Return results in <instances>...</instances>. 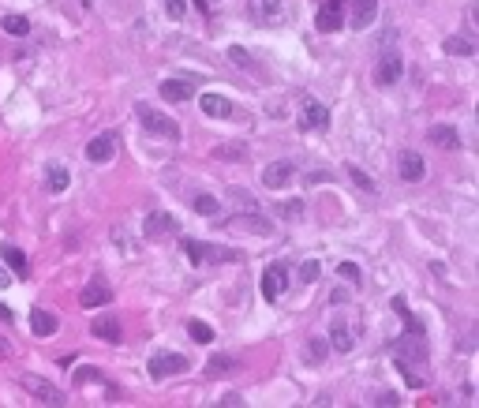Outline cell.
<instances>
[{"instance_id": "33", "label": "cell", "mask_w": 479, "mask_h": 408, "mask_svg": "<svg viewBox=\"0 0 479 408\" xmlns=\"http://www.w3.org/2000/svg\"><path fill=\"white\" fill-rule=\"evenodd\" d=\"M307 345H311V349H307V356H311L314 363H319V360L326 356V341H322V337H311V341H307Z\"/></svg>"}, {"instance_id": "4", "label": "cell", "mask_w": 479, "mask_h": 408, "mask_svg": "<svg viewBox=\"0 0 479 408\" xmlns=\"http://www.w3.org/2000/svg\"><path fill=\"white\" fill-rule=\"evenodd\" d=\"M19 386L34 397V401H41V405H64V393H60V386H53L49 379H41V374H23L19 379Z\"/></svg>"}, {"instance_id": "9", "label": "cell", "mask_w": 479, "mask_h": 408, "mask_svg": "<svg viewBox=\"0 0 479 408\" xmlns=\"http://www.w3.org/2000/svg\"><path fill=\"white\" fill-rule=\"evenodd\" d=\"M356 337H359V330H356L345 315H337V318L330 322V345H333L337 352H352V349H356Z\"/></svg>"}, {"instance_id": "23", "label": "cell", "mask_w": 479, "mask_h": 408, "mask_svg": "<svg viewBox=\"0 0 479 408\" xmlns=\"http://www.w3.org/2000/svg\"><path fill=\"white\" fill-rule=\"evenodd\" d=\"M46 184H49V191H64V188L71 184V173L64 165H49L46 169Z\"/></svg>"}, {"instance_id": "41", "label": "cell", "mask_w": 479, "mask_h": 408, "mask_svg": "<svg viewBox=\"0 0 479 408\" xmlns=\"http://www.w3.org/2000/svg\"><path fill=\"white\" fill-rule=\"evenodd\" d=\"M378 405H397V393H378Z\"/></svg>"}, {"instance_id": "40", "label": "cell", "mask_w": 479, "mask_h": 408, "mask_svg": "<svg viewBox=\"0 0 479 408\" xmlns=\"http://www.w3.org/2000/svg\"><path fill=\"white\" fill-rule=\"evenodd\" d=\"M8 285H12V274H8L4 262H0V288H8Z\"/></svg>"}, {"instance_id": "27", "label": "cell", "mask_w": 479, "mask_h": 408, "mask_svg": "<svg viewBox=\"0 0 479 408\" xmlns=\"http://www.w3.org/2000/svg\"><path fill=\"white\" fill-rule=\"evenodd\" d=\"M4 30H8V34H27V30H30V19L27 15H4Z\"/></svg>"}, {"instance_id": "18", "label": "cell", "mask_w": 479, "mask_h": 408, "mask_svg": "<svg viewBox=\"0 0 479 408\" xmlns=\"http://www.w3.org/2000/svg\"><path fill=\"white\" fill-rule=\"evenodd\" d=\"M57 326H60V322H57V315H53V311H46V307H34V311H30V330H34L38 337H53V334H57Z\"/></svg>"}, {"instance_id": "8", "label": "cell", "mask_w": 479, "mask_h": 408, "mask_svg": "<svg viewBox=\"0 0 479 408\" xmlns=\"http://www.w3.org/2000/svg\"><path fill=\"white\" fill-rule=\"evenodd\" d=\"M401 71H405V64H401V52H397V49H386L382 57H378L375 83H378V87H394V83L401 79Z\"/></svg>"}, {"instance_id": "10", "label": "cell", "mask_w": 479, "mask_h": 408, "mask_svg": "<svg viewBox=\"0 0 479 408\" xmlns=\"http://www.w3.org/2000/svg\"><path fill=\"white\" fill-rule=\"evenodd\" d=\"M289 288V270H285V262H274V266H266L263 270V296L274 304V300H281V293Z\"/></svg>"}, {"instance_id": "17", "label": "cell", "mask_w": 479, "mask_h": 408, "mask_svg": "<svg viewBox=\"0 0 479 408\" xmlns=\"http://www.w3.org/2000/svg\"><path fill=\"white\" fill-rule=\"evenodd\" d=\"M90 334L102 337V341H109V345H120V318H116V315H97V318L90 322Z\"/></svg>"}, {"instance_id": "36", "label": "cell", "mask_w": 479, "mask_h": 408, "mask_svg": "<svg viewBox=\"0 0 479 408\" xmlns=\"http://www.w3.org/2000/svg\"><path fill=\"white\" fill-rule=\"evenodd\" d=\"M228 60H232V64H251V57H247V52L240 49V45H232V49H228Z\"/></svg>"}, {"instance_id": "2", "label": "cell", "mask_w": 479, "mask_h": 408, "mask_svg": "<svg viewBox=\"0 0 479 408\" xmlns=\"http://www.w3.org/2000/svg\"><path fill=\"white\" fill-rule=\"evenodd\" d=\"M135 116H139V124H143L150 135H158V139H180V124L169 120L165 113H158V109H150V105L139 101L135 105Z\"/></svg>"}, {"instance_id": "22", "label": "cell", "mask_w": 479, "mask_h": 408, "mask_svg": "<svg viewBox=\"0 0 479 408\" xmlns=\"http://www.w3.org/2000/svg\"><path fill=\"white\" fill-rule=\"evenodd\" d=\"M0 255H4V266H8L15 277H30V262H27V255L19 251L15 244H4V248H0Z\"/></svg>"}, {"instance_id": "11", "label": "cell", "mask_w": 479, "mask_h": 408, "mask_svg": "<svg viewBox=\"0 0 479 408\" xmlns=\"http://www.w3.org/2000/svg\"><path fill=\"white\" fill-rule=\"evenodd\" d=\"M397 173H401V180H405V184H419V180L427 176V161H423L416 150H401Z\"/></svg>"}, {"instance_id": "13", "label": "cell", "mask_w": 479, "mask_h": 408, "mask_svg": "<svg viewBox=\"0 0 479 408\" xmlns=\"http://www.w3.org/2000/svg\"><path fill=\"white\" fill-rule=\"evenodd\" d=\"M79 304L90 311V307H105V304H113V288L105 285V277H94L90 285L79 293Z\"/></svg>"}, {"instance_id": "35", "label": "cell", "mask_w": 479, "mask_h": 408, "mask_svg": "<svg viewBox=\"0 0 479 408\" xmlns=\"http://www.w3.org/2000/svg\"><path fill=\"white\" fill-rule=\"evenodd\" d=\"M165 12L172 19H180V15H188V4H183V0H165Z\"/></svg>"}, {"instance_id": "25", "label": "cell", "mask_w": 479, "mask_h": 408, "mask_svg": "<svg viewBox=\"0 0 479 408\" xmlns=\"http://www.w3.org/2000/svg\"><path fill=\"white\" fill-rule=\"evenodd\" d=\"M251 8H255V15L263 19V23H270V19L281 15V0H251Z\"/></svg>"}, {"instance_id": "3", "label": "cell", "mask_w": 479, "mask_h": 408, "mask_svg": "<svg viewBox=\"0 0 479 408\" xmlns=\"http://www.w3.org/2000/svg\"><path fill=\"white\" fill-rule=\"evenodd\" d=\"M191 367V360L188 356H180V352H154L146 363V371H150V379H169V374H183Z\"/></svg>"}, {"instance_id": "26", "label": "cell", "mask_w": 479, "mask_h": 408, "mask_svg": "<svg viewBox=\"0 0 479 408\" xmlns=\"http://www.w3.org/2000/svg\"><path fill=\"white\" fill-rule=\"evenodd\" d=\"M225 371H236V360H232V356H210V363H206V374H225Z\"/></svg>"}, {"instance_id": "34", "label": "cell", "mask_w": 479, "mask_h": 408, "mask_svg": "<svg viewBox=\"0 0 479 408\" xmlns=\"http://www.w3.org/2000/svg\"><path fill=\"white\" fill-rule=\"evenodd\" d=\"M337 274H341L345 281H359V266L356 262H341V266H337Z\"/></svg>"}, {"instance_id": "20", "label": "cell", "mask_w": 479, "mask_h": 408, "mask_svg": "<svg viewBox=\"0 0 479 408\" xmlns=\"http://www.w3.org/2000/svg\"><path fill=\"white\" fill-rule=\"evenodd\" d=\"M378 15V0H352V27L367 30Z\"/></svg>"}, {"instance_id": "37", "label": "cell", "mask_w": 479, "mask_h": 408, "mask_svg": "<svg viewBox=\"0 0 479 408\" xmlns=\"http://www.w3.org/2000/svg\"><path fill=\"white\" fill-rule=\"evenodd\" d=\"M94 379H97V371H94V367H83V371H75V382H79V386L94 382Z\"/></svg>"}, {"instance_id": "16", "label": "cell", "mask_w": 479, "mask_h": 408, "mask_svg": "<svg viewBox=\"0 0 479 408\" xmlns=\"http://www.w3.org/2000/svg\"><path fill=\"white\" fill-rule=\"evenodd\" d=\"M161 98L180 105V101H191L195 98V79H165L161 83Z\"/></svg>"}, {"instance_id": "21", "label": "cell", "mask_w": 479, "mask_h": 408, "mask_svg": "<svg viewBox=\"0 0 479 408\" xmlns=\"http://www.w3.org/2000/svg\"><path fill=\"white\" fill-rule=\"evenodd\" d=\"M199 109H202L206 116H214V120H225V116H232V101L221 98V94H202Z\"/></svg>"}, {"instance_id": "15", "label": "cell", "mask_w": 479, "mask_h": 408, "mask_svg": "<svg viewBox=\"0 0 479 408\" xmlns=\"http://www.w3.org/2000/svg\"><path fill=\"white\" fill-rule=\"evenodd\" d=\"M228 225H232L236 232H251V236H274V225H270V221L263 218V213H236V218L228 221Z\"/></svg>"}, {"instance_id": "38", "label": "cell", "mask_w": 479, "mask_h": 408, "mask_svg": "<svg viewBox=\"0 0 479 408\" xmlns=\"http://www.w3.org/2000/svg\"><path fill=\"white\" fill-rule=\"evenodd\" d=\"M232 202H236V206H251V199H247V191H232Z\"/></svg>"}, {"instance_id": "39", "label": "cell", "mask_w": 479, "mask_h": 408, "mask_svg": "<svg viewBox=\"0 0 479 408\" xmlns=\"http://www.w3.org/2000/svg\"><path fill=\"white\" fill-rule=\"evenodd\" d=\"M8 356H12V345H8V341H4V337H0V363H4Z\"/></svg>"}, {"instance_id": "43", "label": "cell", "mask_w": 479, "mask_h": 408, "mask_svg": "<svg viewBox=\"0 0 479 408\" xmlns=\"http://www.w3.org/2000/svg\"><path fill=\"white\" fill-rule=\"evenodd\" d=\"M202 4H206V8H210V4H217V0H202Z\"/></svg>"}, {"instance_id": "14", "label": "cell", "mask_w": 479, "mask_h": 408, "mask_svg": "<svg viewBox=\"0 0 479 408\" xmlns=\"http://www.w3.org/2000/svg\"><path fill=\"white\" fill-rule=\"evenodd\" d=\"M113 154H116V132H102L86 143V157H90L94 165H102V161H109Z\"/></svg>"}, {"instance_id": "5", "label": "cell", "mask_w": 479, "mask_h": 408, "mask_svg": "<svg viewBox=\"0 0 479 408\" xmlns=\"http://www.w3.org/2000/svg\"><path fill=\"white\" fill-rule=\"evenodd\" d=\"M176 218L165 210H150L146 213V221H143V232H146V240H169V236H176Z\"/></svg>"}, {"instance_id": "24", "label": "cell", "mask_w": 479, "mask_h": 408, "mask_svg": "<svg viewBox=\"0 0 479 408\" xmlns=\"http://www.w3.org/2000/svg\"><path fill=\"white\" fill-rule=\"evenodd\" d=\"M445 52H453V57H475V45H472V38L453 34V38H445Z\"/></svg>"}, {"instance_id": "1", "label": "cell", "mask_w": 479, "mask_h": 408, "mask_svg": "<svg viewBox=\"0 0 479 408\" xmlns=\"http://www.w3.org/2000/svg\"><path fill=\"white\" fill-rule=\"evenodd\" d=\"M180 248L188 251V259L199 262H240V251L232 248H217V244H199V240H180Z\"/></svg>"}, {"instance_id": "29", "label": "cell", "mask_w": 479, "mask_h": 408, "mask_svg": "<svg viewBox=\"0 0 479 408\" xmlns=\"http://www.w3.org/2000/svg\"><path fill=\"white\" fill-rule=\"evenodd\" d=\"M188 334L199 341V345H210V341H214V326H206V322H191Z\"/></svg>"}, {"instance_id": "30", "label": "cell", "mask_w": 479, "mask_h": 408, "mask_svg": "<svg viewBox=\"0 0 479 408\" xmlns=\"http://www.w3.org/2000/svg\"><path fill=\"white\" fill-rule=\"evenodd\" d=\"M277 213H281V218H300V213H303V202L296 199V202H277Z\"/></svg>"}, {"instance_id": "19", "label": "cell", "mask_w": 479, "mask_h": 408, "mask_svg": "<svg viewBox=\"0 0 479 408\" xmlns=\"http://www.w3.org/2000/svg\"><path fill=\"white\" fill-rule=\"evenodd\" d=\"M427 139L438 150H461V135H457V127H450V124H434L427 132Z\"/></svg>"}, {"instance_id": "28", "label": "cell", "mask_w": 479, "mask_h": 408, "mask_svg": "<svg viewBox=\"0 0 479 408\" xmlns=\"http://www.w3.org/2000/svg\"><path fill=\"white\" fill-rule=\"evenodd\" d=\"M191 206H195V213H202V218H214V213H217V199H210V195H195Z\"/></svg>"}, {"instance_id": "12", "label": "cell", "mask_w": 479, "mask_h": 408, "mask_svg": "<svg viewBox=\"0 0 479 408\" xmlns=\"http://www.w3.org/2000/svg\"><path fill=\"white\" fill-rule=\"evenodd\" d=\"M292 176H296V165H292V161H274V165L263 169V188L281 191V188L292 184Z\"/></svg>"}, {"instance_id": "42", "label": "cell", "mask_w": 479, "mask_h": 408, "mask_svg": "<svg viewBox=\"0 0 479 408\" xmlns=\"http://www.w3.org/2000/svg\"><path fill=\"white\" fill-rule=\"evenodd\" d=\"M0 318H4V322H12L15 315H12V311H8V307H0Z\"/></svg>"}, {"instance_id": "31", "label": "cell", "mask_w": 479, "mask_h": 408, "mask_svg": "<svg viewBox=\"0 0 479 408\" xmlns=\"http://www.w3.org/2000/svg\"><path fill=\"white\" fill-rule=\"evenodd\" d=\"M348 176H352V184H359V188H367V191H375V184H371V176H367V173H359V165H348Z\"/></svg>"}, {"instance_id": "6", "label": "cell", "mask_w": 479, "mask_h": 408, "mask_svg": "<svg viewBox=\"0 0 479 408\" xmlns=\"http://www.w3.org/2000/svg\"><path fill=\"white\" fill-rule=\"evenodd\" d=\"M319 127H330V109L319 98H307L300 105V132H319Z\"/></svg>"}, {"instance_id": "7", "label": "cell", "mask_w": 479, "mask_h": 408, "mask_svg": "<svg viewBox=\"0 0 479 408\" xmlns=\"http://www.w3.org/2000/svg\"><path fill=\"white\" fill-rule=\"evenodd\" d=\"M314 27H319V34H333V30L345 27V0H326L319 8V15H314Z\"/></svg>"}, {"instance_id": "32", "label": "cell", "mask_w": 479, "mask_h": 408, "mask_svg": "<svg viewBox=\"0 0 479 408\" xmlns=\"http://www.w3.org/2000/svg\"><path fill=\"white\" fill-rule=\"evenodd\" d=\"M314 277H319V262H314V259H307V262L300 266V281H303V285H311Z\"/></svg>"}]
</instances>
